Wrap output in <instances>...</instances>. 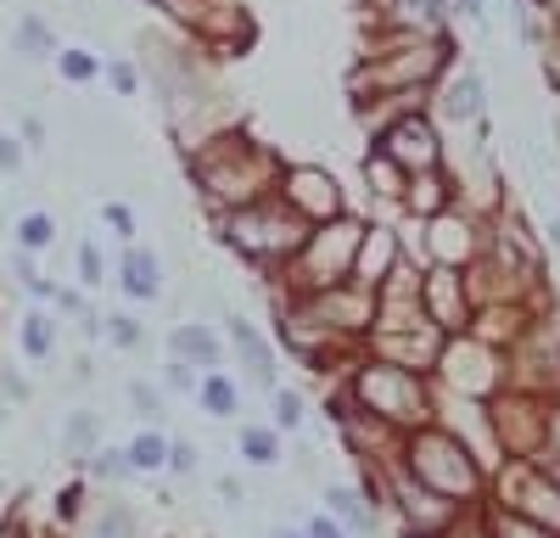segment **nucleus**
<instances>
[{"instance_id":"f257e3e1","label":"nucleus","mask_w":560,"mask_h":538,"mask_svg":"<svg viewBox=\"0 0 560 538\" xmlns=\"http://www.w3.org/2000/svg\"><path fill=\"white\" fill-rule=\"evenodd\" d=\"M280 174H287V157H280L264 134H253L247 124H230L213 141H202L197 152H185V179H191V191L208 208V219L236 213L258 197H275Z\"/></svg>"},{"instance_id":"f03ea898","label":"nucleus","mask_w":560,"mask_h":538,"mask_svg":"<svg viewBox=\"0 0 560 538\" xmlns=\"http://www.w3.org/2000/svg\"><path fill=\"white\" fill-rule=\"evenodd\" d=\"M459 62L454 34H364L359 57L342 73L348 107L398 96V90H438V79Z\"/></svg>"},{"instance_id":"7ed1b4c3","label":"nucleus","mask_w":560,"mask_h":538,"mask_svg":"<svg viewBox=\"0 0 560 538\" xmlns=\"http://www.w3.org/2000/svg\"><path fill=\"white\" fill-rule=\"evenodd\" d=\"M398 466H404L415 482H427L432 493H443V500L465 505V511H482V500H488L493 466L482 460V448H477L471 437H459L448 421H427V426L404 432Z\"/></svg>"},{"instance_id":"20e7f679","label":"nucleus","mask_w":560,"mask_h":538,"mask_svg":"<svg viewBox=\"0 0 560 538\" xmlns=\"http://www.w3.org/2000/svg\"><path fill=\"white\" fill-rule=\"evenodd\" d=\"M308 231H314V224L303 213H292V202L280 197V191L213 219V236L230 247V258H236V264H247L258 281L280 276V264H287L308 242Z\"/></svg>"},{"instance_id":"39448f33","label":"nucleus","mask_w":560,"mask_h":538,"mask_svg":"<svg viewBox=\"0 0 560 538\" xmlns=\"http://www.w3.org/2000/svg\"><path fill=\"white\" fill-rule=\"evenodd\" d=\"M364 224L370 213H342L331 224H314L308 242L280 264V276H269L275 297H314V292H331L342 281H353V258H359V242H364Z\"/></svg>"},{"instance_id":"423d86ee","label":"nucleus","mask_w":560,"mask_h":538,"mask_svg":"<svg viewBox=\"0 0 560 538\" xmlns=\"http://www.w3.org/2000/svg\"><path fill=\"white\" fill-rule=\"evenodd\" d=\"M348 387L370 416H382L398 432H415V426L438 421V382L420 376V371H404V365H387V359L364 353L348 371Z\"/></svg>"},{"instance_id":"0eeeda50","label":"nucleus","mask_w":560,"mask_h":538,"mask_svg":"<svg viewBox=\"0 0 560 538\" xmlns=\"http://www.w3.org/2000/svg\"><path fill=\"white\" fill-rule=\"evenodd\" d=\"M438 393H454V398H477L488 404L493 393L510 387V353L471 337V331H459L443 342V359H438V371H432Z\"/></svg>"},{"instance_id":"6e6552de","label":"nucleus","mask_w":560,"mask_h":538,"mask_svg":"<svg viewBox=\"0 0 560 538\" xmlns=\"http://www.w3.org/2000/svg\"><path fill=\"white\" fill-rule=\"evenodd\" d=\"M544 416H549V393H533V387L493 393L488 398L493 455L499 460H544Z\"/></svg>"},{"instance_id":"1a4fd4ad","label":"nucleus","mask_w":560,"mask_h":538,"mask_svg":"<svg viewBox=\"0 0 560 538\" xmlns=\"http://www.w3.org/2000/svg\"><path fill=\"white\" fill-rule=\"evenodd\" d=\"M488 505H504V511L560 533V488L549 482L544 460H499L488 477Z\"/></svg>"},{"instance_id":"9d476101","label":"nucleus","mask_w":560,"mask_h":538,"mask_svg":"<svg viewBox=\"0 0 560 538\" xmlns=\"http://www.w3.org/2000/svg\"><path fill=\"white\" fill-rule=\"evenodd\" d=\"M432 118L443 124V129H471V124H482V118H493V90H488V68H477V62H454L443 79H438V90H432Z\"/></svg>"},{"instance_id":"9b49d317","label":"nucleus","mask_w":560,"mask_h":538,"mask_svg":"<svg viewBox=\"0 0 560 538\" xmlns=\"http://www.w3.org/2000/svg\"><path fill=\"white\" fill-rule=\"evenodd\" d=\"M280 197L292 202V213H303L308 224H331L348 208V186L337 179V168H325V163H287V174H280Z\"/></svg>"},{"instance_id":"f8f14e48","label":"nucleus","mask_w":560,"mask_h":538,"mask_svg":"<svg viewBox=\"0 0 560 538\" xmlns=\"http://www.w3.org/2000/svg\"><path fill=\"white\" fill-rule=\"evenodd\" d=\"M370 147L387 152L404 174H427V168H443V163H448V129H443L432 113H415V118L382 129Z\"/></svg>"},{"instance_id":"ddd939ff","label":"nucleus","mask_w":560,"mask_h":538,"mask_svg":"<svg viewBox=\"0 0 560 538\" xmlns=\"http://www.w3.org/2000/svg\"><path fill=\"white\" fill-rule=\"evenodd\" d=\"M219 326H224V337H230V359L242 365L236 376H242L253 393L269 398V393L280 387V348L247 320V314H236V308H224V314H219Z\"/></svg>"},{"instance_id":"4468645a","label":"nucleus","mask_w":560,"mask_h":538,"mask_svg":"<svg viewBox=\"0 0 560 538\" xmlns=\"http://www.w3.org/2000/svg\"><path fill=\"white\" fill-rule=\"evenodd\" d=\"M488 253L504 258L510 269H527V276H549V242L544 231L527 219L522 202H510L493 224H488Z\"/></svg>"},{"instance_id":"2eb2a0df","label":"nucleus","mask_w":560,"mask_h":538,"mask_svg":"<svg viewBox=\"0 0 560 538\" xmlns=\"http://www.w3.org/2000/svg\"><path fill=\"white\" fill-rule=\"evenodd\" d=\"M213 62H230V57H247L253 39H258V17L247 0H208V12L191 34Z\"/></svg>"},{"instance_id":"dca6fc26","label":"nucleus","mask_w":560,"mask_h":538,"mask_svg":"<svg viewBox=\"0 0 560 538\" xmlns=\"http://www.w3.org/2000/svg\"><path fill=\"white\" fill-rule=\"evenodd\" d=\"M364 34H454L448 0H364Z\"/></svg>"},{"instance_id":"f3484780","label":"nucleus","mask_w":560,"mask_h":538,"mask_svg":"<svg viewBox=\"0 0 560 538\" xmlns=\"http://www.w3.org/2000/svg\"><path fill=\"white\" fill-rule=\"evenodd\" d=\"M420 308H427V320L443 331V337H459L471 331V286H465V269H448V264H432L427 281H420Z\"/></svg>"},{"instance_id":"a211bd4d","label":"nucleus","mask_w":560,"mask_h":538,"mask_svg":"<svg viewBox=\"0 0 560 538\" xmlns=\"http://www.w3.org/2000/svg\"><path fill=\"white\" fill-rule=\"evenodd\" d=\"M443 331L432 320H420V326H404V331H370L364 337V353L370 359H387V365H404V371H420V376H432L438 371V359H443Z\"/></svg>"},{"instance_id":"6ab92c4d","label":"nucleus","mask_w":560,"mask_h":538,"mask_svg":"<svg viewBox=\"0 0 560 538\" xmlns=\"http://www.w3.org/2000/svg\"><path fill=\"white\" fill-rule=\"evenodd\" d=\"M113 281H118V292H124L129 303L152 308V303L168 297V264H163L158 247L129 242V247H118V258H113Z\"/></svg>"},{"instance_id":"aec40b11","label":"nucleus","mask_w":560,"mask_h":538,"mask_svg":"<svg viewBox=\"0 0 560 538\" xmlns=\"http://www.w3.org/2000/svg\"><path fill=\"white\" fill-rule=\"evenodd\" d=\"M168 359H179V365L191 371H224L230 365V337L219 320H174L168 326Z\"/></svg>"},{"instance_id":"412c9836","label":"nucleus","mask_w":560,"mask_h":538,"mask_svg":"<svg viewBox=\"0 0 560 538\" xmlns=\"http://www.w3.org/2000/svg\"><path fill=\"white\" fill-rule=\"evenodd\" d=\"M404 264V236H398V219H370L364 224V242H359V258H353V286L376 292L393 269Z\"/></svg>"},{"instance_id":"4be33fe9","label":"nucleus","mask_w":560,"mask_h":538,"mask_svg":"<svg viewBox=\"0 0 560 538\" xmlns=\"http://www.w3.org/2000/svg\"><path fill=\"white\" fill-rule=\"evenodd\" d=\"M448 208H459V191H454V168H427V174H409L404 186V202H398V219H443Z\"/></svg>"},{"instance_id":"5701e85b","label":"nucleus","mask_w":560,"mask_h":538,"mask_svg":"<svg viewBox=\"0 0 560 538\" xmlns=\"http://www.w3.org/2000/svg\"><path fill=\"white\" fill-rule=\"evenodd\" d=\"M319 511H331L353 538H376V533H382V511L370 505V500H364V488H353V482H325Z\"/></svg>"},{"instance_id":"b1692460","label":"nucleus","mask_w":560,"mask_h":538,"mask_svg":"<svg viewBox=\"0 0 560 538\" xmlns=\"http://www.w3.org/2000/svg\"><path fill=\"white\" fill-rule=\"evenodd\" d=\"M359 179H364V191L382 202V213H370V219H398V202H404V186H409V174L387 157V152H376L370 147L364 152V163H359Z\"/></svg>"},{"instance_id":"393cba45","label":"nucleus","mask_w":560,"mask_h":538,"mask_svg":"<svg viewBox=\"0 0 560 538\" xmlns=\"http://www.w3.org/2000/svg\"><path fill=\"white\" fill-rule=\"evenodd\" d=\"M57 342H62V314L45 308V303L23 308V320H18V348H23V359H34V365H51Z\"/></svg>"},{"instance_id":"a878e982","label":"nucleus","mask_w":560,"mask_h":538,"mask_svg":"<svg viewBox=\"0 0 560 538\" xmlns=\"http://www.w3.org/2000/svg\"><path fill=\"white\" fill-rule=\"evenodd\" d=\"M242 404H247V382H242L236 371H202V382H197V410H202V416L236 421Z\"/></svg>"},{"instance_id":"bb28decb","label":"nucleus","mask_w":560,"mask_h":538,"mask_svg":"<svg viewBox=\"0 0 560 538\" xmlns=\"http://www.w3.org/2000/svg\"><path fill=\"white\" fill-rule=\"evenodd\" d=\"M62 455L68 460H90L96 448L107 443V426H102V410H90V404H73V410L62 416Z\"/></svg>"},{"instance_id":"cd10ccee","label":"nucleus","mask_w":560,"mask_h":538,"mask_svg":"<svg viewBox=\"0 0 560 538\" xmlns=\"http://www.w3.org/2000/svg\"><path fill=\"white\" fill-rule=\"evenodd\" d=\"M12 51H18L23 62H57L62 39H57L51 17H39V12H23V17H18V28H12Z\"/></svg>"},{"instance_id":"c85d7f7f","label":"nucleus","mask_w":560,"mask_h":538,"mask_svg":"<svg viewBox=\"0 0 560 538\" xmlns=\"http://www.w3.org/2000/svg\"><path fill=\"white\" fill-rule=\"evenodd\" d=\"M287 432H275L269 421H242V432H236V455L247 460V466H258V471H275L280 466V455H287Z\"/></svg>"},{"instance_id":"c756f323","label":"nucleus","mask_w":560,"mask_h":538,"mask_svg":"<svg viewBox=\"0 0 560 538\" xmlns=\"http://www.w3.org/2000/svg\"><path fill=\"white\" fill-rule=\"evenodd\" d=\"M124 448H129L135 477H158V471H168V448H174V437H168L163 426H140Z\"/></svg>"},{"instance_id":"7c9ffc66","label":"nucleus","mask_w":560,"mask_h":538,"mask_svg":"<svg viewBox=\"0 0 560 538\" xmlns=\"http://www.w3.org/2000/svg\"><path fill=\"white\" fill-rule=\"evenodd\" d=\"M57 213H45V208H23L18 219H12V247H23V253H51L57 247Z\"/></svg>"},{"instance_id":"2f4dec72","label":"nucleus","mask_w":560,"mask_h":538,"mask_svg":"<svg viewBox=\"0 0 560 538\" xmlns=\"http://www.w3.org/2000/svg\"><path fill=\"white\" fill-rule=\"evenodd\" d=\"M477 522H482L488 538H560V533H549V527H538V522H527L516 511H504V505H488V500H482Z\"/></svg>"},{"instance_id":"473e14b6","label":"nucleus","mask_w":560,"mask_h":538,"mask_svg":"<svg viewBox=\"0 0 560 538\" xmlns=\"http://www.w3.org/2000/svg\"><path fill=\"white\" fill-rule=\"evenodd\" d=\"M124 398H129V410H135L140 426H163V421H168V393H163V382L135 376V382L124 387Z\"/></svg>"},{"instance_id":"72a5a7b5","label":"nucleus","mask_w":560,"mask_h":538,"mask_svg":"<svg viewBox=\"0 0 560 538\" xmlns=\"http://www.w3.org/2000/svg\"><path fill=\"white\" fill-rule=\"evenodd\" d=\"M102 62H107V57L84 51V45H62V51H57V73H62V84H73V90L102 84Z\"/></svg>"},{"instance_id":"f704fd0d","label":"nucleus","mask_w":560,"mask_h":538,"mask_svg":"<svg viewBox=\"0 0 560 538\" xmlns=\"http://www.w3.org/2000/svg\"><path fill=\"white\" fill-rule=\"evenodd\" d=\"M303 421H308V398H303L298 387L280 382V387L269 393V426H275V432H303Z\"/></svg>"},{"instance_id":"c9c22d12","label":"nucleus","mask_w":560,"mask_h":538,"mask_svg":"<svg viewBox=\"0 0 560 538\" xmlns=\"http://www.w3.org/2000/svg\"><path fill=\"white\" fill-rule=\"evenodd\" d=\"M84 538H140V522H135V511H129L124 500H107V505L96 511V522H90Z\"/></svg>"},{"instance_id":"e433bc0d","label":"nucleus","mask_w":560,"mask_h":538,"mask_svg":"<svg viewBox=\"0 0 560 538\" xmlns=\"http://www.w3.org/2000/svg\"><path fill=\"white\" fill-rule=\"evenodd\" d=\"M73 276H79V286H84V292L107 286V276H113L107 247H102V242H79V253H73Z\"/></svg>"},{"instance_id":"4c0bfd02","label":"nucleus","mask_w":560,"mask_h":538,"mask_svg":"<svg viewBox=\"0 0 560 538\" xmlns=\"http://www.w3.org/2000/svg\"><path fill=\"white\" fill-rule=\"evenodd\" d=\"M84 471H90V477H102V482H129V477H135L129 448H118V443H102L96 455L84 460Z\"/></svg>"},{"instance_id":"58836bf2","label":"nucleus","mask_w":560,"mask_h":538,"mask_svg":"<svg viewBox=\"0 0 560 538\" xmlns=\"http://www.w3.org/2000/svg\"><path fill=\"white\" fill-rule=\"evenodd\" d=\"M147 7L168 23V28H179V34H197V23H202V12H208V0H147Z\"/></svg>"},{"instance_id":"ea45409f","label":"nucleus","mask_w":560,"mask_h":538,"mask_svg":"<svg viewBox=\"0 0 560 538\" xmlns=\"http://www.w3.org/2000/svg\"><path fill=\"white\" fill-rule=\"evenodd\" d=\"M102 224L118 236V247L140 242V213H135V202H124V197H107V202H102Z\"/></svg>"},{"instance_id":"a19ab883","label":"nucleus","mask_w":560,"mask_h":538,"mask_svg":"<svg viewBox=\"0 0 560 538\" xmlns=\"http://www.w3.org/2000/svg\"><path fill=\"white\" fill-rule=\"evenodd\" d=\"M102 84H113V96H140L147 73H140L135 57H107V62H102Z\"/></svg>"},{"instance_id":"79ce46f5","label":"nucleus","mask_w":560,"mask_h":538,"mask_svg":"<svg viewBox=\"0 0 560 538\" xmlns=\"http://www.w3.org/2000/svg\"><path fill=\"white\" fill-rule=\"evenodd\" d=\"M107 342L124 348V353H135L140 342H147V326H140L135 314H107Z\"/></svg>"},{"instance_id":"37998d69","label":"nucleus","mask_w":560,"mask_h":538,"mask_svg":"<svg viewBox=\"0 0 560 538\" xmlns=\"http://www.w3.org/2000/svg\"><path fill=\"white\" fill-rule=\"evenodd\" d=\"M533 57H538V73H544V90H549V96L560 102V28H555V34H549V39L538 45V51H533Z\"/></svg>"},{"instance_id":"c03bdc74","label":"nucleus","mask_w":560,"mask_h":538,"mask_svg":"<svg viewBox=\"0 0 560 538\" xmlns=\"http://www.w3.org/2000/svg\"><path fill=\"white\" fill-rule=\"evenodd\" d=\"M28 398H34L28 376H23L18 365H0V404H7V410H23Z\"/></svg>"},{"instance_id":"a18cd8bd","label":"nucleus","mask_w":560,"mask_h":538,"mask_svg":"<svg viewBox=\"0 0 560 538\" xmlns=\"http://www.w3.org/2000/svg\"><path fill=\"white\" fill-rule=\"evenodd\" d=\"M197 382H202V371H191V365H179V359H163V393H179V398H197Z\"/></svg>"},{"instance_id":"49530a36","label":"nucleus","mask_w":560,"mask_h":538,"mask_svg":"<svg viewBox=\"0 0 560 538\" xmlns=\"http://www.w3.org/2000/svg\"><path fill=\"white\" fill-rule=\"evenodd\" d=\"M454 7V23H471L477 34H488V17H493V0H448Z\"/></svg>"},{"instance_id":"de8ad7c7","label":"nucleus","mask_w":560,"mask_h":538,"mask_svg":"<svg viewBox=\"0 0 560 538\" xmlns=\"http://www.w3.org/2000/svg\"><path fill=\"white\" fill-rule=\"evenodd\" d=\"M28 163V147L18 141V134H0V179H18Z\"/></svg>"},{"instance_id":"09e8293b","label":"nucleus","mask_w":560,"mask_h":538,"mask_svg":"<svg viewBox=\"0 0 560 538\" xmlns=\"http://www.w3.org/2000/svg\"><path fill=\"white\" fill-rule=\"evenodd\" d=\"M51 308L62 314V320H84V314H90V297H84V286H57Z\"/></svg>"},{"instance_id":"8fccbe9b","label":"nucleus","mask_w":560,"mask_h":538,"mask_svg":"<svg viewBox=\"0 0 560 538\" xmlns=\"http://www.w3.org/2000/svg\"><path fill=\"white\" fill-rule=\"evenodd\" d=\"M197 466H202L197 443H191V437H174V448H168V471H174V477H191Z\"/></svg>"},{"instance_id":"3c124183","label":"nucleus","mask_w":560,"mask_h":538,"mask_svg":"<svg viewBox=\"0 0 560 538\" xmlns=\"http://www.w3.org/2000/svg\"><path fill=\"white\" fill-rule=\"evenodd\" d=\"M18 141H23L28 152H45V147H51V134H45V118H39V113H23V118H18Z\"/></svg>"},{"instance_id":"603ef678","label":"nucleus","mask_w":560,"mask_h":538,"mask_svg":"<svg viewBox=\"0 0 560 538\" xmlns=\"http://www.w3.org/2000/svg\"><path fill=\"white\" fill-rule=\"evenodd\" d=\"M303 533H308V538H353V533H348L331 511H314V516L303 522Z\"/></svg>"},{"instance_id":"864d4df0","label":"nucleus","mask_w":560,"mask_h":538,"mask_svg":"<svg viewBox=\"0 0 560 538\" xmlns=\"http://www.w3.org/2000/svg\"><path fill=\"white\" fill-rule=\"evenodd\" d=\"M560 455V393H549V416H544V460Z\"/></svg>"},{"instance_id":"5fc2aeb1","label":"nucleus","mask_w":560,"mask_h":538,"mask_svg":"<svg viewBox=\"0 0 560 538\" xmlns=\"http://www.w3.org/2000/svg\"><path fill=\"white\" fill-rule=\"evenodd\" d=\"M219 505H224V511H242V505H247L242 477H219Z\"/></svg>"},{"instance_id":"6e6d98bb","label":"nucleus","mask_w":560,"mask_h":538,"mask_svg":"<svg viewBox=\"0 0 560 538\" xmlns=\"http://www.w3.org/2000/svg\"><path fill=\"white\" fill-rule=\"evenodd\" d=\"M79 511H84V482H73V488L57 493V516H62V522H73Z\"/></svg>"},{"instance_id":"4d7b16f0","label":"nucleus","mask_w":560,"mask_h":538,"mask_svg":"<svg viewBox=\"0 0 560 538\" xmlns=\"http://www.w3.org/2000/svg\"><path fill=\"white\" fill-rule=\"evenodd\" d=\"M538 231H544L549 253H560V208H549V213H544V224H538Z\"/></svg>"},{"instance_id":"13d9d810","label":"nucleus","mask_w":560,"mask_h":538,"mask_svg":"<svg viewBox=\"0 0 560 538\" xmlns=\"http://www.w3.org/2000/svg\"><path fill=\"white\" fill-rule=\"evenodd\" d=\"M448 538H488V533H482V522H477V511H471V516H465V522H459Z\"/></svg>"},{"instance_id":"bf43d9fd","label":"nucleus","mask_w":560,"mask_h":538,"mask_svg":"<svg viewBox=\"0 0 560 538\" xmlns=\"http://www.w3.org/2000/svg\"><path fill=\"white\" fill-rule=\"evenodd\" d=\"M264 538H308L303 527H264Z\"/></svg>"},{"instance_id":"052dcab7","label":"nucleus","mask_w":560,"mask_h":538,"mask_svg":"<svg viewBox=\"0 0 560 538\" xmlns=\"http://www.w3.org/2000/svg\"><path fill=\"white\" fill-rule=\"evenodd\" d=\"M544 129H549V141H555V152H560V102H555V113H549V124H544Z\"/></svg>"},{"instance_id":"680f3d73","label":"nucleus","mask_w":560,"mask_h":538,"mask_svg":"<svg viewBox=\"0 0 560 538\" xmlns=\"http://www.w3.org/2000/svg\"><path fill=\"white\" fill-rule=\"evenodd\" d=\"M544 471H549V482L560 488V455H555V460H544Z\"/></svg>"},{"instance_id":"e2e57ef3","label":"nucleus","mask_w":560,"mask_h":538,"mask_svg":"<svg viewBox=\"0 0 560 538\" xmlns=\"http://www.w3.org/2000/svg\"><path fill=\"white\" fill-rule=\"evenodd\" d=\"M0 134H7V129H0Z\"/></svg>"}]
</instances>
